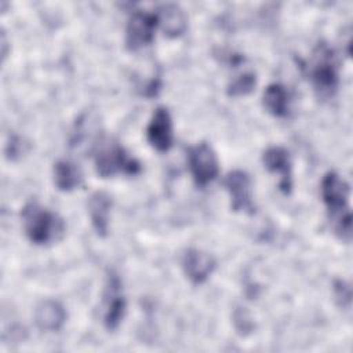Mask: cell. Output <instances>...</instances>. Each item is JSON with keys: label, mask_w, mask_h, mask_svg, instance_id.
<instances>
[{"label": "cell", "mask_w": 353, "mask_h": 353, "mask_svg": "<svg viewBox=\"0 0 353 353\" xmlns=\"http://www.w3.org/2000/svg\"><path fill=\"white\" fill-rule=\"evenodd\" d=\"M159 19L156 12H148L143 10H135L127 22L125 28V47L130 51H137L154 39Z\"/></svg>", "instance_id": "7"}, {"label": "cell", "mask_w": 353, "mask_h": 353, "mask_svg": "<svg viewBox=\"0 0 353 353\" xmlns=\"http://www.w3.org/2000/svg\"><path fill=\"white\" fill-rule=\"evenodd\" d=\"M66 317L68 313L63 305L57 299H44L34 309V323L41 331H59L63 327Z\"/></svg>", "instance_id": "12"}, {"label": "cell", "mask_w": 353, "mask_h": 353, "mask_svg": "<svg viewBox=\"0 0 353 353\" xmlns=\"http://www.w3.org/2000/svg\"><path fill=\"white\" fill-rule=\"evenodd\" d=\"M309 79L320 99H328L335 95L339 87L338 62L334 50L324 41H320L313 50L307 68Z\"/></svg>", "instance_id": "3"}, {"label": "cell", "mask_w": 353, "mask_h": 353, "mask_svg": "<svg viewBox=\"0 0 353 353\" xmlns=\"http://www.w3.org/2000/svg\"><path fill=\"white\" fill-rule=\"evenodd\" d=\"M215 266V259L199 248H188L182 255L183 273L193 284H203L214 272Z\"/></svg>", "instance_id": "11"}, {"label": "cell", "mask_w": 353, "mask_h": 353, "mask_svg": "<svg viewBox=\"0 0 353 353\" xmlns=\"http://www.w3.org/2000/svg\"><path fill=\"white\" fill-rule=\"evenodd\" d=\"M112 205V196L103 190L94 192L88 199V214L91 225L99 237H105L109 232V216Z\"/></svg>", "instance_id": "13"}, {"label": "cell", "mask_w": 353, "mask_h": 353, "mask_svg": "<svg viewBox=\"0 0 353 353\" xmlns=\"http://www.w3.org/2000/svg\"><path fill=\"white\" fill-rule=\"evenodd\" d=\"M232 319H233V325L236 328V331L240 334V335H248L254 331L255 328V324H254V320L250 314V312L245 309V307H236L233 310V314H232Z\"/></svg>", "instance_id": "18"}, {"label": "cell", "mask_w": 353, "mask_h": 353, "mask_svg": "<svg viewBox=\"0 0 353 353\" xmlns=\"http://www.w3.org/2000/svg\"><path fill=\"white\" fill-rule=\"evenodd\" d=\"M1 58L3 61L7 58V54H8V40H7V36H6V32L1 30Z\"/></svg>", "instance_id": "22"}, {"label": "cell", "mask_w": 353, "mask_h": 353, "mask_svg": "<svg viewBox=\"0 0 353 353\" xmlns=\"http://www.w3.org/2000/svg\"><path fill=\"white\" fill-rule=\"evenodd\" d=\"M321 199L325 204L334 233L343 241L352 239V212L349 207L350 186L335 171L324 174L320 183Z\"/></svg>", "instance_id": "1"}, {"label": "cell", "mask_w": 353, "mask_h": 353, "mask_svg": "<svg viewBox=\"0 0 353 353\" xmlns=\"http://www.w3.org/2000/svg\"><path fill=\"white\" fill-rule=\"evenodd\" d=\"M255 85H256V74L254 72H244L228 84L226 94L233 98L244 97L252 92Z\"/></svg>", "instance_id": "17"}, {"label": "cell", "mask_w": 353, "mask_h": 353, "mask_svg": "<svg viewBox=\"0 0 353 353\" xmlns=\"http://www.w3.org/2000/svg\"><path fill=\"white\" fill-rule=\"evenodd\" d=\"M262 102L265 109L274 117L284 119L290 114V94L280 83H272L265 88Z\"/></svg>", "instance_id": "15"}, {"label": "cell", "mask_w": 353, "mask_h": 353, "mask_svg": "<svg viewBox=\"0 0 353 353\" xmlns=\"http://www.w3.org/2000/svg\"><path fill=\"white\" fill-rule=\"evenodd\" d=\"M268 171L280 176L279 188L284 194L292 192V163L290 152L283 146H269L262 156Z\"/></svg>", "instance_id": "10"}, {"label": "cell", "mask_w": 353, "mask_h": 353, "mask_svg": "<svg viewBox=\"0 0 353 353\" xmlns=\"http://www.w3.org/2000/svg\"><path fill=\"white\" fill-rule=\"evenodd\" d=\"M146 138L157 152H168L171 149L174 143V131L172 119L167 108H156L146 127Z\"/></svg>", "instance_id": "9"}, {"label": "cell", "mask_w": 353, "mask_h": 353, "mask_svg": "<svg viewBox=\"0 0 353 353\" xmlns=\"http://www.w3.org/2000/svg\"><path fill=\"white\" fill-rule=\"evenodd\" d=\"M188 164L194 183L204 188L219 175L216 153L207 142H200L188 149Z\"/></svg>", "instance_id": "5"}, {"label": "cell", "mask_w": 353, "mask_h": 353, "mask_svg": "<svg viewBox=\"0 0 353 353\" xmlns=\"http://www.w3.org/2000/svg\"><path fill=\"white\" fill-rule=\"evenodd\" d=\"M223 186L230 196V207L234 212L255 214L252 199V183L250 175L243 170H233L223 178Z\"/></svg>", "instance_id": "8"}, {"label": "cell", "mask_w": 353, "mask_h": 353, "mask_svg": "<svg viewBox=\"0 0 353 353\" xmlns=\"http://www.w3.org/2000/svg\"><path fill=\"white\" fill-rule=\"evenodd\" d=\"M54 183L61 192H72L81 183L79 167L69 160H59L54 164Z\"/></svg>", "instance_id": "16"}, {"label": "cell", "mask_w": 353, "mask_h": 353, "mask_svg": "<svg viewBox=\"0 0 353 353\" xmlns=\"http://www.w3.org/2000/svg\"><path fill=\"white\" fill-rule=\"evenodd\" d=\"M160 90H161V80H160V77H154L146 83V85L143 87L142 95H145L146 98H153L159 94Z\"/></svg>", "instance_id": "21"}, {"label": "cell", "mask_w": 353, "mask_h": 353, "mask_svg": "<svg viewBox=\"0 0 353 353\" xmlns=\"http://www.w3.org/2000/svg\"><path fill=\"white\" fill-rule=\"evenodd\" d=\"M332 291H334V298H335L336 303L343 309H349L352 305L350 284H347L345 280H335Z\"/></svg>", "instance_id": "19"}, {"label": "cell", "mask_w": 353, "mask_h": 353, "mask_svg": "<svg viewBox=\"0 0 353 353\" xmlns=\"http://www.w3.org/2000/svg\"><path fill=\"white\" fill-rule=\"evenodd\" d=\"M127 310V301L123 294V284L117 273L109 272L103 294V325L109 331H114L121 324Z\"/></svg>", "instance_id": "6"}, {"label": "cell", "mask_w": 353, "mask_h": 353, "mask_svg": "<svg viewBox=\"0 0 353 353\" xmlns=\"http://www.w3.org/2000/svg\"><path fill=\"white\" fill-rule=\"evenodd\" d=\"M95 171L101 178H109L117 174L137 175L141 172V163L114 141H103L98 145L94 156Z\"/></svg>", "instance_id": "4"}, {"label": "cell", "mask_w": 353, "mask_h": 353, "mask_svg": "<svg viewBox=\"0 0 353 353\" xmlns=\"http://www.w3.org/2000/svg\"><path fill=\"white\" fill-rule=\"evenodd\" d=\"M25 152V143L23 141L17 137V135H11L10 141L6 145V154L10 160H15L18 159L22 153Z\"/></svg>", "instance_id": "20"}, {"label": "cell", "mask_w": 353, "mask_h": 353, "mask_svg": "<svg viewBox=\"0 0 353 353\" xmlns=\"http://www.w3.org/2000/svg\"><path fill=\"white\" fill-rule=\"evenodd\" d=\"M156 15L165 36L179 37L185 33L188 28V17L178 4H163L159 7Z\"/></svg>", "instance_id": "14"}, {"label": "cell", "mask_w": 353, "mask_h": 353, "mask_svg": "<svg viewBox=\"0 0 353 353\" xmlns=\"http://www.w3.org/2000/svg\"><path fill=\"white\" fill-rule=\"evenodd\" d=\"M21 218L28 240L36 245L52 244L65 233L63 219L36 201H30L22 208Z\"/></svg>", "instance_id": "2"}]
</instances>
